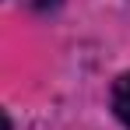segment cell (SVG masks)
I'll return each instance as SVG.
<instances>
[{
	"label": "cell",
	"mask_w": 130,
	"mask_h": 130,
	"mask_svg": "<svg viewBox=\"0 0 130 130\" xmlns=\"http://www.w3.org/2000/svg\"><path fill=\"white\" fill-rule=\"evenodd\" d=\"M112 109L120 116V123L130 130V74H120L112 85Z\"/></svg>",
	"instance_id": "cell-1"
},
{
	"label": "cell",
	"mask_w": 130,
	"mask_h": 130,
	"mask_svg": "<svg viewBox=\"0 0 130 130\" xmlns=\"http://www.w3.org/2000/svg\"><path fill=\"white\" fill-rule=\"evenodd\" d=\"M32 11H56L60 7V0H25Z\"/></svg>",
	"instance_id": "cell-2"
},
{
	"label": "cell",
	"mask_w": 130,
	"mask_h": 130,
	"mask_svg": "<svg viewBox=\"0 0 130 130\" xmlns=\"http://www.w3.org/2000/svg\"><path fill=\"white\" fill-rule=\"evenodd\" d=\"M0 130H11V123H7V116L0 112Z\"/></svg>",
	"instance_id": "cell-3"
}]
</instances>
